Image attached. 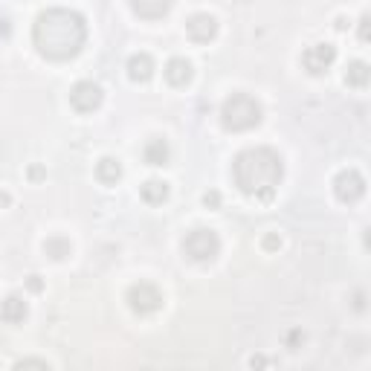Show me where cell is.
I'll use <instances>...</instances> for the list:
<instances>
[{"mask_svg":"<svg viewBox=\"0 0 371 371\" xmlns=\"http://www.w3.org/2000/svg\"><path fill=\"white\" fill-rule=\"evenodd\" d=\"M32 41L44 58L67 61L81 53L88 41V23L73 9H47L35 21Z\"/></svg>","mask_w":371,"mask_h":371,"instance_id":"obj_1","label":"cell"},{"mask_svg":"<svg viewBox=\"0 0 371 371\" xmlns=\"http://www.w3.org/2000/svg\"><path fill=\"white\" fill-rule=\"evenodd\" d=\"M281 175H284V163L273 148H246L232 163L235 186L244 194L258 197V201L273 197L276 186L281 183Z\"/></svg>","mask_w":371,"mask_h":371,"instance_id":"obj_2","label":"cell"},{"mask_svg":"<svg viewBox=\"0 0 371 371\" xmlns=\"http://www.w3.org/2000/svg\"><path fill=\"white\" fill-rule=\"evenodd\" d=\"M220 122L227 131H250L261 122V105L250 93H232L220 107Z\"/></svg>","mask_w":371,"mask_h":371,"instance_id":"obj_3","label":"cell"},{"mask_svg":"<svg viewBox=\"0 0 371 371\" xmlns=\"http://www.w3.org/2000/svg\"><path fill=\"white\" fill-rule=\"evenodd\" d=\"M183 253L192 258V261H212L220 253V238L212 229H192L183 241Z\"/></svg>","mask_w":371,"mask_h":371,"instance_id":"obj_4","label":"cell"},{"mask_svg":"<svg viewBox=\"0 0 371 371\" xmlns=\"http://www.w3.org/2000/svg\"><path fill=\"white\" fill-rule=\"evenodd\" d=\"M128 305H131L133 314H154L163 307V293H159L154 284L140 281L128 290Z\"/></svg>","mask_w":371,"mask_h":371,"instance_id":"obj_5","label":"cell"},{"mask_svg":"<svg viewBox=\"0 0 371 371\" xmlns=\"http://www.w3.org/2000/svg\"><path fill=\"white\" fill-rule=\"evenodd\" d=\"M333 192H337V197L342 203H357L366 194V180H363L360 171L345 168V171H340V175L333 177Z\"/></svg>","mask_w":371,"mask_h":371,"instance_id":"obj_6","label":"cell"},{"mask_svg":"<svg viewBox=\"0 0 371 371\" xmlns=\"http://www.w3.org/2000/svg\"><path fill=\"white\" fill-rule=\"evenodd\" d=\"M337 61V47L333 44H314L305 49L302 55V64L305 70L311 73V76H322V73H328V67Z\"/></svg>","mask_w":371,"mask_h":371,"instance_id":"obj_7","label":"cell"},{"mask_svg":"<svg viewBox=\"0 0 371 371\" xmlns=\"http://www.w3.org/2000/svg\"><path fill=\"white\" fill-rule=\"evenodd\" d=\"M70 105L79 110V114H93V110L102 105V88L96 81H79L76 88L70 90Z\"/></svg>","mask_w":371,"mask_h":371,"instance_id":"obj_8","label":"cell"},{"mask_svg":"<svg viewBox=\"0 0 371 371\" xmlns=\"http://www.w3.org/2000/svg\"><path fill=\"white\" fill-rule=\"evenodd\" d=\"M186 32H189V38L197 41V44H209L218 35V21L212 15H206V12H197L186 21Z\"/></svg>","mask_w":371,"mask_h":371,"instance_id":"obj_9","label":"cell"},{"mask_svg":"<svg viewBox=\"0 0 371 371\" xmlns=\"http://www.w3.org/2000/svg\"><path fill=\"white\" fill-rule=\"evenodd\" d=\"M194 76V70H192V61L189 58H183V55H175L166 64V79L168 84H175V88H183V84H189Z\"/></svg>","mask_w":371,"mask_h":371,"instance_id":"obj_10","label":"cell"},{"mask_svg":"<svg viewBox=\"0 0 371 371\" xmlns=\"http://www.w3.org/2000/svg\"><path fill=\"white\" fill-rule=\"evenodd\" d=\"M171 3H175V0H131V9L145 21H159L168 15Z\"/></svg>","mask_w":371,"mask_h":371,"instance_id":"obj_11","label":"cell"},{"mask_svg":"<svg viewBox=\"0 0 371 371\" xmlns=\"http://www.w3.org/2000/svg\"><path fill=\"white\" fill-rule=\"evenodd\" d=\"M128 76L133 81H148L154 76V58L148 53H137L128 58Z\"/></svg>","mask_w":371,"mask_h":371,"instance_id":"obj_12","label":"cell"},{"mask_svg":"<svg viewBox=\"0 0 371 371\" xmlns=\"http://www.w3.org/2000/svg\"><path fill=\"white\" fill-rule=\"evenodd\" d=\"M371 81V67L366 61H351L348 67H345V84L348 88H366Z\"/></svg>","mask_w":371,"mask_h":371,"instance_id":"obj_13","label":"cell"},{"mask_svg":"<svg viewBox=\"0 0 371 371\" xmlns=\"http://www.w3.org/2000/svg\"><path fill=\"white\" fill-rule=\"evenodd\" d=\"M142 157L148 166H166L168 163V142L166 140H151L142 148Z\"/></svg>","mask_w":371,"mask_h":371,"instance_id":"obj_14","label":"cell"},{"mask_svg":"<svg viewBox=\"0 0 371 371\" xmlns=\"http://www.w3.org/2000/svg\"><path fill=\"white\" fill-rule=\"evenodd\" d=\"M140 192H142V201L151 203V206L168 201V183H166V180H148Z\"/></svg>","mask_w":371,"mask_h":371,"instance_id":"obj_15","label":"cell"},{"mask_svg":"<svg viewBox=\"0 0 371 371\" xmlns=\"http://www.w3.org/2000/svg\"><path fill=\"white\" fill-rule=\"evenodd\" d=\"M96 177L102 180L105 186L119 183V177H122V166H119V159H114V157L99 159V166H96Z\"/></svg>","mask_w":371,"mask_h":371,"instance_id":"obj_16","label":"cell"},{"mask_svg":"<svg viewBox=\"0 0 371 371\" xmlns=\"http://www.w3.org/2000/svg\"><path fill=\"white\" fill-rule=\"evenodd\" d=\"M3 319L9 325H18L27 319V302L18 299V296H9V299L3 302Z\"/></svg>","mask_w":371,"mask_h":371,"instance_id":"obj_17","label":"cell"},{"mask_svg":"<svg viewBox=\"0 0 371 371\" xmlns=\"http://www.w3.org/2000/svg\"><path fill=\"white\" fill-rule=\"evenodd\" d=\"M44 253L49 258H55V261H61V258H70L73 253V244L67 238H61V235H55V238H47L44 241Z\"/></svg>","mask_w":371,"mask_h":371,"instance_id":"obj_18","label":"cell"},{"mask_svg":"<svg viewBox=\"0 0 371 371\" xmlns=\"http://www.w3.org/2000/svg\"><path fill=\"white\" fill-rule=\"evenodd\" d=\"M357 35H360V41L371 44V12H366V15L360 18V23H357Z\"/></svg>","mask_w":371,"mask_h":371,"instance_id":"obj_19","label":"cell"},{"mask_svg":"<svg viewBox=\"0 0 371 371\" xmlns=\"http://www.w3.org/2000/svg\"><path fill=\"white\" fill-rule=\"evenodd\" d=\"M279 246H281L279 235H267V238H264V250H279Z\"/></svg>","mask_w":371,"mask_h":371,"instance_id":"obj_20","label":"cell"},{"mask_svg":"<svg viewBox=\"0 0 371 371\" xmlns=\"http://www.w3.org/2000/svg\"><path fill=\"white\" fill-rule=\"evenodd\" d=\"M203 203H206V206H218V203H220V194H218V192H209V194L203 197Z\"/></svg>","mask_w":371,"mask_h":371,"instance_id":"obj_21","label":"cell"},{"mask_svg":"<svg viewBox=\"0 0 371 371\" xmlns=\"http://www.w3.org/2000/svg\"><path fill=\"white\" fill-rule=\"evenodd\" d=\"M287 342H290V345H296V342H305V333H302V331H293L290 337H287Z\"/></svg>","mask_w":371,"mask_h":371,"instance_id":"obj_22","label":"cell"},{"mask_svg":"<svg viewBox=\"0 0 371 371\" xmlns=\"http://www.w3.org/2000/svg\"><path fill=\"white\" fill-rule=\"evenodd\" d=\"M27 284H29V290H35V293L41 290V281H38V276H29V281H27Z\"/></svg>","mask_w":371,"mask_h":371,"instance_id":"obj_23","label":"cell"},{"mask_svg":"<svg viewBox=\"0 0 371 371\" xmlns=\"http://www.w3.org/2000/svg\"><path fill=\"white\" fill-rule=\"evenodd\" d=\"M337 29H340V32H342V29H348V18H342V15H340V18H337Z\"/></svg>","mask_w":371,"mask_h":371,"instance_id":"obj_24","label":"cell"},{"mask_svg":"<svg viewBox=\"0 0 371 371\" xmlns=\"http://www.w3.org/2000/svg\"><path fill=\"white\" fill-rule=\"evenodd\" d=\"M363 241H366V246H368V250H371V227L366 229V235H363Z\"/></svg>","mask_w":371,"mask_h":371,"instance_id":"obj_25","label":"cell"}]
</instances>
